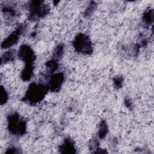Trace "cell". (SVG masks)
<instances>
[{
    "label": "cell",
    "instance_id": "obj_1",
    "mask_svg": "<svg viewBox=\"0 0 154 154\" xmlns=\"http://www.w3.org/2000/svg\"><path fill=\"white\" fill-rule=\"evenodd\" d=\"M48 88L43 85L32 84L29 85L25 99L29 103H37L41 100L47 92Z\"/></svg>",
    "mask_w": 154,
    "mask_h": 154
},
{
    "label": "cell",
    "instance_id": "obj_2",
    "mask_svg": "<svg viewBox=\"0 0 154 154\" xmlns=\"http://www.w3.org/2000/svg\"><path fill=\"white\" fill-rule=\"evenodd\" d=\"M75 49L82 54H90L92 52L91 42L88 37L83 34H80L75 38L73 42Z\"/></svg>",
    "mask_w": 154,
    "mask_h": 154
},
{
    "label": "cell",
    "instance_id": "obj_3",
    "mask_svg": "<svg viewBox=\"0 0 154 154\" xmlns=\"http://www.w3.org/2000/svg\"><path fill=\"white\" fill-rule=\"evenodd\" d=\"M8 129L14 134L22 135L26 130V124L24 120L20 119L16 114H12L8 119Z\"/></svg>",
    "mask_w": 154,
    "mask_h": 154
},
{
    "label": "cell",
    "instance_id": "obj_4",
    "mask_svg": "<svg viewBox=\"0 0 154 154\" xmlns=\"http://www.w3.org/2000/svg\"><path fill=\"white\" fill-rule=\"evenodd\" d=\"M30 6V17L33 19L37 17H43L46 15L49 11L48 6L42 4L40 1H33Z\"/></svg>",
    "mask_w": 154,
    "mask_h": 154
},
{
    "label": "cell",
    "instance_id": "obj_5",
    "mask_svg": "<svg viewBox=\"0 0 154 154\" xmlns=\"http://www.w3.org/2000/svg\"><path fill=\"white\" fill-rule=\"evenodd\" d=\"M18 57L26 64H32L34 60V54L32 49L26 45L22 46L18 51Z\"/></svg>",
    "mask_w": 154,
    "mask_h": 154
},
{
    "label": "cell",
    "instance_id": "obj_6",
    "mask_svg": "<svg viewBox=\"0 0 154 154\" xmlns=\"http://www.w3.org/2000/svg\"><path fill=\"white\" fill-rule=\"evenodd\" d=\"M23 29V26H19L13 33L10 34L6 39L4 40V41L2 43L1 47L2 48H7L15 44L17 42L19 35L20 34V33L22 32Z\"/></svg>",
    "mask_w": 154,
    "mask_h": 154
},
{
    "label": "cell",
    "instance_id": "obj_7",
    "mask_svg": "<svg viewBox=\"0 0 154 154\" xmlns=\"http://www.w3.org/2000/svg\"><path fill=\"white\" fill-rule=\"evenodd\" d=\"M63 80L64 75L62 73L54 75L49 81V88L53 91H58L61 87Z\"/></svg>",
    "mask_w": 154,
    "mask_h": 154
},
{
    "label": "cell",
    "instance_id": "obj_8",
    "mask_svg": "<svg viewBox=\"0 0 154 154\" xmlns=\"http://www.w3.org/2000/svg\"><path fill=\"white\" fill-rule=\"evenodd\" d=\"M60 149L62 153H75V149L73 141L69 138H67L64 140L63 144L60 146Z\"/></svg>",
    "mask_w": 154,
    "mask_h": 154
},
{
    "label": "cell",
    "instance_id": "obj_9",
    "mask_svg": "<svg viewBox=\"0 0 154 154\" xmlns=\"http://www.w3.org/2000/svg\"><path fill=\"white\" fill-rule=\"evenodd\" d=\"M33 67L32 64H26V66L22 72L21 77L24 81H28L31 79L32 75Z\"/></svg>",
    "mask_w": 154,
    "mask_h": 154
},
{
    "label": "cell",
    "instance_id": "obj_10",
    "mask_svg": "<svg viewBox=\"0 0 154 154\" xmlns=\"http://www.w3.org/2000/svg\"><path fill=\"white\" fill-rule=\"evenodd\" d=\"M153 10H149L146 12L143 17V21L146 25H150L153 22Z\"/></svg>",
    "mask_w": 154,
    "mask_h": 154
},
{
    "label": "cell",
    "instance_id": "obj_11",
    "mask_svg": "<svg viewBox=\"0 0 154 154\" xmlns=\"http://www.w3.org/2000/svg\"><path fill=\"white\" fill-rule=\"evenodd\" d=\"M46 67L48 68V71L50 73H52L54 71L56 70V69L58 67V64L57 63V61L55 60H51L49 61H48L46 63Z\"/></svg>",
    "mask_w": 154,
    "mask_h": 154
},
{
    "label": "cell",
    "instance_id": "obj_12",
    "mask_svg": "<svg viewBox=\"0 0 154 154\" xmlns=\"http://www.w3.org/2000/svg\"><path fill=\"white\" fill-rule=\"evenodd\" d=\"M14 57V54L13 52L11 51H8L5 52L3 56L1 58V62L2 63H5V62H8L9 61H11L13 60Z\"/></svg>",
    "mask_w": 154,
    "mask_h": 154
},
{
    "label": "cell",
    "instance_id": "obj_13",
    "mask_svg": "<svg viewBox=\"0 0 154 154\" xmlns=\"http://www.w3.org/2000/svg\"><path fill=\"white\" fill-rule=\"evenodd\" d=\"M107 133V127L104 122H103L100 125L99 130V136L100 138H103L105 137Z\"/></svg>",
    "mask_w": 154,
    "mask_h": 154
},
{
    "label": "cell",
    "instance_id": "obj_14",
    "mask_svg": "<svg viewBox=\"0 0 154 154\" xmlns=\"http://www.w3.org/2000/svg\"><path fill=\"white\" fill-rule=\"evenodd\" d=\"M8 98V95L7 93L5 90V88H4L2 87H1V104H4L6 102Z\"/></svg>",
    "mask_w": 154,
    "mask_h": 154
},
{
    "label": "cell",
    "instance_id": "obj_15",
    "mask_svg": "<svg viewBox=\"0 0 154 154\" xmlns=\"http://www.w3.org/2000/svg\"><path fill=\"white\" fill-rule=\"evenodd\" d=\"M63 52V46L61 45H58L57 46V48H56L55 53H54V55H55V58L60 57L62 55Z\"/></svg>",
    "mask_w": 154,
    "mask_h": 154
},
{
    "label": "cell",
    "instance_id": "obj_16",
    "mask_svg": "<svg viewBox=\"0 0 154 154\" xmlns=\"http://www.w3.org/2000/svg\"><path fill=\"white\" fill-rule=\"evenodd\" d=\"M122 79L120 78H116V80L114 81V84H115V86H116V87H120L122 85Z\"/></svg>",
    "mask_w": 154,
    "mask_h": 154
}]
</instances>
